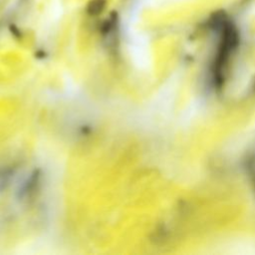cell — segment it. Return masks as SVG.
<instances>
[{
	"mask_svg": "<svg viewBox=\"0 0 255 255\" xmlns=\"http://www.w3.org/2000/svg\"><path fill=\"white\" fill-rule=\"evenodd\" d=\"M12 174H13V171L11 169L4 170L0 173V188L5 187V185L9 182V179Z\"/></svg>",
	"mask_w": 255,
	"mask_h": 255,
	"instance_id": "cell-3",
	"label": "cell"
},
{
	"mask_svg": "<svg viewBox=\"0 0 255 255\" xmlns=\"http://www.w3.org/2000/svg\"><path fill=\"white\" fill-rule=\"evenodd\" d=\"M215 23L220 27L221 39L216 57L212 65V83L214 87L220 88L224 79V70L230 54L238 45V34L235 27L226 19H216Z\"/></svg>",
	"mask_w": 255,
	"mask_h": 255,
	"instance_id": "cell-1",
	"label": "cell"
},
{
	"mask_svg": "<svg viewBox=\"0 0 255 255\" xmlns=\"http://www.w3.org/2000/svg\"><path fill=\"white\" fill-rule=\"evenodd\" d=\"M39 178H40V171L38 169L34 170V172L31 174L30 178L26 181V183L21 188L20 196L24 197V196H27L30 193H32L39 182Z\"/></svg>",
	"mask_w": 255,
	"mask_h": 255,
	"instance_id": "cell-2",
	"label": "cell"
}]
</instances>
